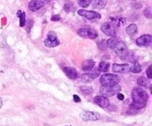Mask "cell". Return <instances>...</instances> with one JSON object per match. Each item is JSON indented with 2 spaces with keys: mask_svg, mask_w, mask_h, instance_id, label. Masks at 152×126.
Masks as SVG:
<instances>
[{
  "mask_svg": "<svg viewBox=\"0 0 152 126\" xmlns=\"http://www.w3.org/2000/svg\"><path fill=\"white\" fill-rule=\"evenodd\" d=\"M131 96L133 102L130 105V110L133 111L132 113L146 107L149 98L148 94L146 91L140 88H135L132 91Z\"/></svg>",
  "mask_w": 152,
  "mask_h": 126,
  "instance_id": "cell-1",
  "label": "cell"
},
{
  "mask_svg": "<svg viewBox=\"0 0 152 126\" xmlns=\"http://www.w3.org/2000/svg\"><path fill=\"white\" fill-rule=\"evenodd\" d=\"M112 50H114L115 53L121 59L125 60L126 57H128L129 51H128V48L127 47L126 44L124 42H122L120 39L117 40V42H116L114 46L113 47Z\"/></svg>",
  "mask_w": 152,
  "mask_h": 126,
  "instance_id": "cell-2",
  "label": "cell"
},
{
  "mask_svg": "<svg viewBox=\"0 0 152 126\" xmlns=\"http://www.w3.org/2000/svg\"><path fill=\"white\" fill-rule=\"evenodd\" d=\"M120 79L117 75L114 74H105L100 77V82L102 86H114L117 85Z\"/></svg>",
  "mask_w": 152,
  "mask_h": 126,
  "instance_id": "cell-3",
  "label": "cell"
},
{
  "mask_svg": "<svg viewBox=\"0 0 152 126\" xmlns=\"http://www.w3.org/2000/svg\"><path fill=\"white\" fill-rule=\"evenodd\" d=\"M121 90L120 85H115L114 86H102L100 88V93L105 97H110L117 94Z\"/></svg>",
  "mask_w": 152,
  "mask_h": 126,
  "instance_id": "cell-4",
  "label": "cell"
},
{
  "mask_svg": "<svg viewBox=\"0 0 152 126\" xmlns=\"http://www.w3.org/2000/svg\"><path fill=\"white\" fill-rule=\"evenodd\" d=\"M78 34L81 37L83 38H89L91 40H94L98 37V33L97 30L91 28H83L78 30Z\"/></svg>",
  "mask_w": 152,
  "mask_h": 126,
  "instance_id": "cell-5",
  "label": "cell"
},
{
  "mask_svg": "<svg viewBox=\"0 0 152 126\" xmlns=\"http://www.w3.org/2000/svg\"><path fill=\"white\" fill-rule=\"evenodd\" d=\"M78 14L81 16L86 18L88 19H100L101 15L99 13L95 12L92 11H86V10H79L78 11Z\"/></svg>",
  "mask_w": 152,
  "mask_h": 126,
  "instance_id": "cell-6",
  "label": "cell"
},
{
  "mask_svg": "<svg viewBox=\"0 0 152 126\" xmlns=\"http://www.w3.org/2000/svg\"><path fill=\"white\" fill-rule=\"evenodd\" d=\"M80 117L84 121H96L100 119V114L97 112L84 111L81 113Z\"/></svg>",
  "mask_w": 152,
  "mask_h": 126,
  "instance_id": "cell-7",
  "label": "cell"
},
{
  "mask_svg": "<svg viewBox=\"0 0 152 126\" xmlns=\"http://www.w3.org/2000/svg\"><path fill=\"white\" fill-rule=\"evenodd\" d=\"M152 37L149 34H145L136 40V44L139 47H148L151 45Z\"/></svg>",
  "mask_w": 152,
  "mask_h": 126,
  "instance_id": "cell-8",
  "label": "cell"
},
{
  "mask_svg": "<svg viewBox=\"0 0 152 126\" xmlns=\"http://www.w3.org/2000/svg\"><path fill=\"white\" fill-rule=\"evenodd\" d=\"M101 30L108 36H114L116 34L115 27L109 22H105L101 25Z\"/></svg>",
  "mask_w": 152,
  "mask_h": 126,
  "instance_id": "cell-9",
  "label": "cell"
},
{
  "mask_svg": "<svg viewBox=\"0 0 152 126\" xmlns=\"http://www.w3.org/2000/svg\"><path fill=\"white\" fill-rule=\"evenodd\" d=\"M130 66L128 64H117L114 63L112 65V71L115 73H120V74H125L129 71Z\"/></svg>",
  "mask_w": 152,
  "mask_h": 126,
  "instance_id": "cell-10",
  "label": "cell"
},
{
  "mask_svg": "<svg viewBox=\"0 0 152 126\" xmlns=\"http://www.w3.org/2000/svg\"><path fill=\"white\" fill-rule=\"evenodd\" d=\"M93 102L103 108H107L110 105L108 98L103 96H96L93 99Z\"/></svg>",
  "mask_w": 152,
  "mask_h": 126,
  "instance_id": "cell-11",
  "label": "cell"
},
{
  "mask_svg": "<svg viewBox=\"0 0 152 126\" xmlns=\"http://www.w3.org/2000/svg\"><path fill=\"white\" fill-rule=\"evenodd\" d=\"M100 73L97 72V71L86 73V74H84L81 76V79H82V81H83L84 82H91V81H93L94 79L98 77L99 76H100Z\"/></svg>",
  "mask_w": 152,
  "mask_h": 126,
  "instance_id": "cell-12",
  "label": "cell"
},
{
  "mask_svg": "<svg viewBox=\"0 0 152 126\" xmlns=\"http://www.w3.org/2000/svg\"><path fill=\"white\" fill-rule=\"evenodd\" d=\"M45 5V2L42 0H31L29 3V9L33 12L37 11L38 10L41 9Z\"/></svg>",
  "mask_w": 152,
  "mask_h": 126,
  "instance_id": "cell-13",
  "label": "cell"
},
{
  "mask_svg": "<svg viewBox=\"0 0 152 126\" xmlns=\"http://www.w3.org/2000/svg\"><path fill=\"white\" fill-rule=\"evenodd\" d=\"M63 71L65 75L71 79H76L78 77V72L74 68L72 67H65L63 68Z\"/></svg>",
  "mask_w": 152,
  "mask_h": 126,
  "instance_id": "cell-14",
  "label": "cell"
},
{
  "mask_svg": "<svg viewBox=\"0 0 152 126\" xmlns=\"http://www.w3.org/2000/svg\"><path fill=\"white\" fill-rule=\"evenodd\" d=\"M92 7L94 9H103L106 6L108 1L107 0H90Z\"/></svg>",
  "mask_w": 152,
  "mask_h": 126,
  "instance_id": "cell-15",
  "label": "cell"
},
{
  "mask_svg": "<svg viewBox=\"0 0 152 126\" xmlns=\"http://www.w3.org/2000/svg\"><path fill=\"white\" fill-rule=\"evenodd\" d=\"M95 65V62L92 59H86L83 62L82 65V69L86 72H88L93 70Z\"/></svg>",
  "mask_w": 152,
  "mask_h": 126,
  "instance_id": "cell-16",
  "label": "cell"
},
{
  "mask_svg": "<svg viewBox=\"0 0 152 126\" xmlns=\"http://www.w3.org/2000/svg\"><path fill=\"white\" fill-rule=\"evenodd\" d=\"M137 26L135 24H131L130 25H128V27L125 29L126 33L128 36H133L137 33Z\"/></svg>",
  "mask_w": 152,
  "mask_h": 126,
  "instance_id": "cell-17",
  "label": "cell"
},
{
  "mask_svg": "<svg viewBox=\"0 0 152 126\" xmlns=\"http://www.w3.org/2000/svg\"><path fill=\"white\" fill-rule=\"evenodd\" d=\"M110 68V64L108 62L103 61L99 64L98 66V71L99 72H103V73H107L109 71Z\"/></svg>",
  "mask_w": 152,
  "mask_h": 126,
  "instance_id": "cell-18",
  "label": "cell"
},
{
  "mask_svg": "<svg viewBox=\"0 0 152 126\" xmlns=\"http://www.w3.org/2000/svg\"><path fill=\"white\" fill-rule=\"evenodd\" d=\"M16 16L19 18V26L20 27H24L25 25V13L22 12L21 11H18Z\"/></svg>",
  "mask_w": 152,
  "mask_h": 126,
  "instance_id": "cell-19",
  "label": "cell"
},
{
  "mask_svg": "<svg viewBox=\"0 0 152 126\" xmlns=\"http://www.w3.org/2000/svg\"><path fill=\"white\" fill-rule=\"evenodd\" d=\"M129 71L134 73V74H139V73H140L142 71L141 65L139 64V63L136 62H135L132 66L130 67V68H129Z\"/></svg>",
  "mask_w": 152,
  "mask_h": 126,
  "instance_id": "cell-20",
  "label": "cell"
},
{
  "mask_svg": "<svg viewBox=\"0 0 152 126\" xmlns=\"http://www.w3.org/2000/svg\"><path fill=\"white\" fill-rule=\"evenodd\" d=\"M44 44L45 45L47 46L48 47H57L59 45V40H57L56 41H50V40H47L46 39L44 41Z\"/></svg>",
  "mask_w": 152,
  "mask_h": 126,
  "instance_id": "cell-21",
  "label": "cell"
},
{
  "mask_svg": "<svg viewBox=\"0 0 152 126\" xmlns=\"http://www.w3.org/2000/svg\"><path fill=\"white\" fill-rule=\"evenodd\" d=\"M80 91L84 95H88L93 92V88L90 86L85 85V86L80 87Z\"/></svg>",
  "mask_w": 152,
  "mask_h": 126,
  "instance_id": "cell-22",
  "label": "cell"
},
{
  "mask_svg": "<svg viewBox=\"0 0 152 126\" xmlns=\"http://www.w3.org/2000/svg\"><path fill=\"white\" fill-rule=\"evenodd\" d=\"M137 84L139 85H140V86L146 88V87H148V85L149 84V82L146 78L144 77V76H141V77L138 78Z\"/></svg>",
  "mask_w": 152,
  "mask_h": 126,
  "instance_id": "cell-23",
  "label": "cell"
},
{
  "mask_svg": "<svg viewBox=\"0 0 152 126\" xmlns=\"http://www.w3.org/2000/svg\"><path fill=\"white\" fill-rule=\"evenodd\" d=\"M47 40H50V41H56L57 40V35L54 31H49L47 36Z\"/></svg>",
  "mask_w": 152,
  "mask_h": 126,
  "instance_id": "cell-24",
  "label": "cell"
},
{
  "mask_svg": "<svg viewBox=\"0 0 152 126\" xmlns=\"http://www.w3.org/2000/svg\"><path fill=\"white\" fill-rule=\"evenodd\" d=\"M108 47V45H107V40H103L98 42V48L100 50H105Z\"/></svg>",
  "mask_w": 152,
  "mask_h": 126,
  "instance_id": "cell-25",
  "label": "cell"
},
{
  "mask_svg": "<svg viewBox=\"0 0 152 126\" xmlns=\"http://www.w3.org/2000/svg\"><path fill=\"white\" fill-rule=\"evenodd\" d=\"M78 3L82 8H87L90 4V0H79Z\"/></svg>",
  "mask_w": 152,
  "mask_h": 126,
  "instance_id": "cell-26",
  "label": "cell"
},
{
  "mask_svg": "<svg viewBox=\"0 0 152 126\" xmlns=\"http://www.w3.org/2000/svg\"><path fill=\"white\" fill-rule=\"evenodd\" d=\"M64 11L66 13H69L71 11L72 8H73V4L69 2V3H66L64 5Z\"/></svg>",
  "mask_w": 152,
  "mask_h": 126,
  "instance_id": "cell-27",
  "label": "cell"
},
{
  "mask_svg": "<svg viewBox=\"0 0 152 126\" xmlns=\"http://www.w3.org/2000/svg\"><path fill=\"white\" fill-rule=\"evenodd\" d=\"M151 14H152V12H151V8H147L145 9L144 11V15L146 17L148 18V19H151Z\"/></svg>",
  "mask_w": 152,
  "mask_h": 126,
  "instance_id": "cell-28",
  "label": "cell"
},
{
  "mask_svg": "<svg viewBox=\"0 0 152 126\" xmlns=\"http://www.w3.org/2000/svg\"><path fill=\"white\" fill-rule=\"evenodd\" d=\"M146 75L148 79H151L152 77V71H151V65H149L148 69L146 70Z\"/></svg>",
  "mask_w": 152,
  "mask_h": 126,
  "instance_id": "cell-29",
  "label": "cell"
},
{
  "mask_svg": "<svg viewBox=\"0 0 152 126\" xmlns=\"http://www.w3.org/2000/svg\"><path fill=\"white\" fill-rule=\"evenodd\" d=\"M60 16L59 15H54V16H51V21H54V22H57V21L60 20Z\"/></svg>",
  "mask_w": 152,
  "mask_h": 126,
  "instance_id": "cell-30",
  "label": "cell"
},
{
  "mask_svg": "<svg viewBox=\"0 0 152 126\" xmlns=\"http://www.w3.org/2000/svg\"><path fill=\"white\" fill-rule=\"evenodd\" d=\"M73 98L75 103H79V102H81V99L79 98V96H78V95H73Z\"/></svg>",
  "mask_w": 152,
  "mask_h": 126,
  "instance_id": "cell-31",
  "label": "cell"
},
{
  "mask_svg": "<svg viewBox=\"0 0 152 126\" xmlns=\"http://www.w3.org/2000/svg\"><path fill=\"white\" fill-rule=\"evenodd\" d=\"M117 98H118V99H119V100H123V99H124V95L122 94V93H117Z\"/></svg>",
  "mask_w": 152,
  "mask_h": 126,
  "instance_id": "cell-32",
  "label": "cell"
},
{
  "mask_svg": "<svg viewBox=\"0 0 152 126\" xmlns=\"http://www.w3.org/2000/svg\"><path fill=\"white\" fill-rule=\"evenodd\" d=\"M2 99H1V98H0V108H2Z\"/></svg>",
  "mask_w": 152,
  "mask_h": 126,
  "instance_id": "cell-33",
  "label": "cell"
},
{
  "mask_svg": "<svg viewBox=\"0 0 152 126\" xmlns=\"http://www.w3.org/2000/svg\"><path fill=\"white\" fill-rule=\"evenodd\" d=\"M66 126H68V125H66Z\"/></svg>",
  "mask_w": 152,
  "mask_h": 126,
  "instance_id": "cell-34",
  "label": "cell"
}]
</instances>
